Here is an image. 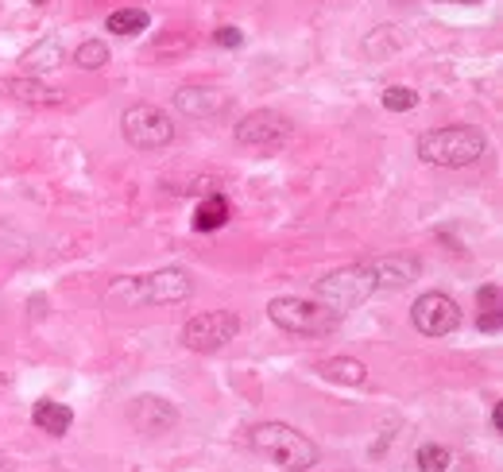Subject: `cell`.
I'll return each instance as SVG.
<instances>
[{
    "label": "cell",
    "mask_w": 503,
    "mask_h": 472,
    "mask_svg": "<svg viewBox=\"0 0 503 472\" xmlns=\"http://www.w3.org/2000/svg\"><path fill=\"white\" fill-rule=\"evenodd\" d=\"M194 294V282L182 267H163V271H151V275H128V279H116L105 302L109 306H121V310H139V306H174V302H186Z\"/></svg>",
    "instance_id": "obj_1"
},
{
    "label": "cell",
    "mask_w": 503,
    "mask_h": 472,
    "mask_svg": "<svg viewBox=\"0 0 503 472\" xmlns=\"http://www.w3.org/2000/svg\"><path fill=\"white\" fill-rule=\"evenodd\" d=\"M252 450L267 457L272 465L287 468V472H306L318 461V445H314L306 434L287 426V422H264V426L252 430Z\"/></svg>",
    "instance_id": "obj_2"
},
{
    "label": "cell",
    "mask_w": 503,
    "mask_h": 472,
    "mask_svg": "<svg viewBox=\"0 0 503 472\" xmlns=\"http://www.w3.org/2000/svg\"><path fill=\"white\" fill-rule=\"evenodd\" d=\"M488 139L476 128H434L418 139V156L434 167H469V163L484 159Z\"/></svg>",
    "instance_id": "obj_3"
},
{
    "label": "cell",
    "mask_w": 503,
    "mask_h": 472,
    "mask_svg": "<svg viewBox=\"0 0 503 472\" xmlns=\"http://www.w3.org/2000/svg\"><path fill=\"white\" fill-rule=\"evenodd\" d=\"M267 317L279 329H287V333H306V337H325L341 325V310L310 299H272L267 302Z\"/></svg>",
    "instance_id": "obj_4"
},
{
    "label": "cell",
    "mask_w": 503,
    "mask_h": 472,
    "mask_svg": "<svg viewBox=\"0 0 503 472\" xmlns=\"http://www.w3.org/2000/svg\"><path fill=\"white\" fill-rule=\"evenodd\" d=\"M314 294H318V302L333 306V310H353V306H360L365 299H372L376 294V279H372L368 264H353V267H337L330 271L325 279H318V287H314Z\"/></svg>",
    "instance_id": "obj_5"
},
{
    "label": "cell",
    "mask_w": 503,
    "mask_h": 472,
    "mask_svg": "<svg viewBox=\"0 0 503 472\" xmlns=\"http://www.w3.org/2000/svg\"><path fill=\"white\" fill-rule=\"evenodd\" d=\"M121 132L136 151H155V148H167L174 139V121L159 109V105L139 101V105H128L124 109Z\"/></svg>",
    "instance_id": "obj_6"
},
{
    "label": "cell",
    "mask_w": 503,
    "mask_h": 472,
    "mask_svg": "<svg viewBox=\"0 0 503 472\" xmlns=\"http://www.w3.org/2000/svg\"><path fill=\"white\" fill-rule=\"evenodd\" d=\"M237 333H240V317L232 310H205V314H194L182 325V345L194 352H217Z\"/></svg>",
    "instance_id": "obj_7"
},
{
    "label": "cell",
    "mask_w": 503,
    "mask_h": 472,
    "mask_svg": "<svg viewBox=\"0 0 503 472\" xmlns=\"http://www.w3.org/2000/svg\"><path fill=\"white\" fill-rule=\"evenodd\" d=\"M295 136V124L275 109H256L237 124V144L252 151H275Z\"/></svg>",
    "instance_id": "obj_8"
},
{
    "label": "cell",
    "mask_w": 503,
    "mask_h": 472,
    "mask_svg": "<svg viewBox=\"0 0 503 472\" xmlns=\"http://www.w3.org/2000/svg\"><path fill=\"white\" fill-rule=\"evenodd\" d=\"M411 322H415V329L423 337H446V333H453V329L461 325V310H457V302H453L449 294L430 291L411 306Z\"/></svg>",
    "instance_id": "obj_9"
},
{
    "label": "cell",
    "mask_w": 503,
    "mask_h": 472,
    "mask_svg": "<svg viewBox=\"0 0 503 472\" xmlns=\"http://www.w3.org/2000/svg\"><path fill=\"white\" fill-rule=\"evenodd\" d=\"M128 422H132V430L144 434V438H159V434H167L174 422H179V410L159 395H139L128 403Z\"/></svg>",
    "instance_id": "obj_10"
},
{
    "label": "cell",
    "mask_w": 503,
    "mask_h": 472,
    "mask_svg": "<svg viewBox=\"0 0 503 472\" xmlns=\"http://www.w3.org/2000/svg\"><path fill=\"white\" fill-rule=\"evenodd\" d=\"M368 271H372V279H376V291H399V287H411V282L423 275V264H418L415 256L395 252V256L372 259Z\"/></svg>",
    "instance_id": "obj_11"
},
{
    "label": "cell",
    "mask_w": 503,
    "mask_h": 472,
    "mask_svg": "<svg viewBox=\"0 0 503 472\" xmlns=\"http://www.w3.org/2000/svg\"><path fill=\"white\" fill-rule=\"evenodd\" d=\"M225 105H229V97L214 86H182L179 93H174V109H179L182 116H194V121L225 113Z\"/></svg>",
    "instance_id": "obj_12"
},
{
    "label": "cell",
    "mask_w": 503,
    "mask_h": 472,
    "mask_svg": "<svg viewBox=\"0 0 503 472\" xmlns=\"http://www.w3.org/2000/svg\"><path fill=\"white\" fill-rule=\"evenodd\" d=\"M4 89H8L20 105H39V109H46V105H63V93L51 89V86H46V81H39V78H31V74L8 78Z\"/></svg>",
    "instance_id": "obj_13"
},
{
    "label": "cell",
    "mask_w": 503,
    "mask_h": 472,
    "mask_svg": "<svg viewBox=\"0 0 503 472\" xmlns=\"http://www.w3.org/2000/svg\"><path fill=\"white\" fill-rule=\"evenodd\" d=\"M31 422L39 426L43 434H51V438H66L70 426H74V410L66 403H51V399H39L31 410Z\"/></svg>",
    "instance_id": "obj_14"
},
{
    "label": "cell",
    "mask_w": 503,
    "mask_h": 472,
    "mask_svg": "<svg viewBox=\"0 0 503 472\" xmlns=\"http://www.w3.org/2000/svg\"><path fill=\"white\" fill-rule=\"evenodd\" d=\"M58 63H63V43L58 39H39L35 46H28V51L20 55V70L23 74H39V70H54Z\"/></svg>",
    "instance_id": "obj_15"
},
{
    "label": "cell",
    "mask_w": 503,
    "mask_h": 472,
    "mask_svg": "<svg viewBox=\"0 0 503 472\" xmlns=\"http://www.w3.org/2000/svg\"><path fill=\"white\" fill-rule=\"evenodd\" d=\"M322 375L333 384H345V387H360L368 380V368L353 357H330V360H322Z\"/></svg>",
    "instance_id": "obj_16"
},
{
    "label": "cell",
    "mask_w": 503,
    "mask_h": 472,
    "mask_svg": "<svg viewBox=\"0 0 503 472\" xmlns=\"http://www.w3.org/2000/svg\"><path fill=\"white\" fill-rule=\"evenodd\" d=\"M229 221V202L221 194H214V198H205L202 206H197V214H194V229L197 232H217L221 225Z\"/></svg>",
    "instance_id": "obj_17"
},
{
    "label": "cell",
    "mask_w": 503,
    "mask_h": 472,
    "mask_svg": "<svg viewBox=\"0 0 503 472\" xmlns=\"http://www.w3.org/2000/svg\"><path fill=\"white\" fill-rule=\"evenodd\" d=\"M147 23H151V16L144 8H121L105 20V28L113 35H139V31H147Z\"/></svg>",
    "instance_id": "obj_18"
},
{
    "label": "cell",
    "mask_w": 503,
    "mask_h": 472,
    "mask_svg": "<svg viewBox=\"0 0 503 472\" xmlns=\"http://www.w3.org/2000/svg\"><path fill=\"white\" fill-rule=\"evenodd\" d=\"M105 63H109V46L101 39H86L74 51V66H81V70H101Z\"/></svg>",
    "instance_id": "obj_19"
},
{
    "label": "cell",
    "mask_w": 503,
    "mask_h": 472,
    "mask_svg": "<svg viewBox=\"0 0 503 472\" xmlns=\"http://www.w3.org/2000/svg\"><path fill=\"white\" fill-rule=\"evenodd\" d=\"M415 468L418 472H446L449 468V450L446 445H423L415 453Z\"/></svg>",
    "instance_id": "obj_20"
},
{
    "label": "cell",
    "mask_w": 503,
    "mask_h": 472,
    "mask_svg": "<svg viewBox=\"0 0 503 472\" xmlns=\"http://www.w3.org/2000/svg\"><path fill=\"white\" fill-rule=\"evenodd\" d=\"M418 105V93L411 86H388L383 89V109H391V113H411Z\"/></svg>",
    "instance_id": "obj_21"
},
{
    "label": "cell",
    "mask_w": 503,
    "mask_h": 472,
    "mask_svg": "<svg viewBox=\"0 0 503 472\" xmlns=\"http://www.w3.org/2000/svg\"><path fill=\"white\" fill-rule=\"evenodd\" d=\"M214 43H217V46H240V43H244V31H240V28H229V23H225V28L214 31Z\"/></svg>",
    "instance_id": "obj_22"
},
{
    "label": "cell",
    "mask_w": 503,
    "mask_h": 472,
    "mask_svg": "<svg viewBox=\"0 0 503 472\" xmlns=\"http://www.w3.org/2000/svg\"><path fill=\"white\" fill-rule=\"evenodd\" d=\"M481 306L484 310H499V287L496 282H488V287L481 291Z\"/></svg>",
    "instance_id": "obj_23"
},
{
    "label": "cell",
    "mask_w": 503,
    "mask_h": 472,
    "mask_svg": "<svg viewBox=\"0 0 503 472\" xmlns=\"http://www.w3.org/2000/svg\"><path fill=\"white\" fill-rule=\"evenodd\" d=\"M481 329L484 333H499V310H484L481 314Z\"/></svg>",
    "instance_id": "obj_24"
},
{
    "label": "cell",
    "mask_w": 503,
    "mask_h": 472,
    "mask_svg": "<svg viewBox=\"0 0 503 472\" xmlns=\"http://www.w3.org/2000/svg\"><path fill=\"white\" fill-rule=\"evenodd\" d=\"M8 384H12V380H8V372H0V392H4Z\"/></svg>",
    "instance_id": "obj_25"
},
{
    "label": "cell",
    "mask_w": 503,
    "mask_h": 472,
    "mask_svg": "<svg viewBox=\"0 0 503 472\" xmlns=\"http://www.w3.org/2000/svg\"><path fill=\"white\" fill-rule=\"evenodd\" d=\"M449 4H453V0H449ZM457 4H476V0H457Z\"/></svg>",
    "instance_id": "obj_26"
},
{
    "label": "cell",
    "mask_w": 503,
    "mask_h": 472,
    "mask_svg": "<svg viewBox=\"0 0 503 472\" xmlns=\"http://www.w3.org/2000/svg\"><path fill=\"white\" fill-rule=\"evenodd\" d=\"M35 4H43V0H35Z\"/></svg>",
    "instance_id": "obj_27"
}]
</instances>
